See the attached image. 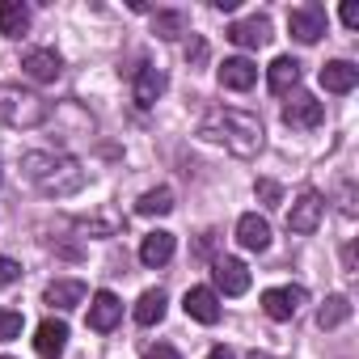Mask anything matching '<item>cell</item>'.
Here are the masks:
<instances>
[{
    "instance_id": "1",
    "label": "cell",
    "mask_w": 359,
    "mask_h": 359,
    "mask_svg": "<svg viewBox=\"0 0 359 359\" xmlns=\"http://www.w3.org/2000/svg\"><path fill=\"white\" fill-rule=\"evenodd\" d=\"M199 140L220 144L224 152L250 161V156L262 152V144H266V127H262V118L250 114V110H237V106H212V110L199 118Z\"/></svg>"
},
{
    "instance_id": "2",
    "label": "cell",
    "mask_w": 359,
    "mask_h": 359,
    "mask_svg": "<svg viewBox=\"0 0 359 359\" xmlns=\"http://www.w3.org/2000/svg\"><path fill=\"white\" fill-rule=\"evenodd\" d=\"M22 169L30 177V187L47 199H68L89 187V169L68 152H26Z\"/></svg>"
},
{
    "instance_id": "3",
    "label": "cell",
    "mask_w": 359,
    "mask_h": 359,
    "mask_svg": "<svg viewBox=\"0 0 359 359\" xmlns=\"http://www.w3.org/2000/svg\"><path fill=\"white\" fill-rule=\"evenodd\" d=\"M47 118H51V106H47L34 89L0 85V127H9V131H30V127H43Z\"/></svg>"
},
{
    "instance_id": "4",
    "label": "cell",
    "mask_w": 359,
    "mask_h": 359,
    "mask_svg": "<svg viewBox=\"0 0 359 359\" xmlns=\"http://www.w3.org/2000/svg\"><path fill=\"white\" fill-rule=\"evenodd\" d=\"M321 216H325V199H321V191L304 187V191L292 199V208H287V233L309 237V233H317Z\"/></svg>"
},
{
    "instance_id": "5",
    "label": "cell",
    "mask_w": 359,
    "mask_h": 359,
    "mask_svg": "<svg viewBox=\"0 0 359 359\" xmlns=\"http://www.w3.org/2000/svg\"><path fill=\"white\" fill-rule=\"evenodd\" d=\"M325 26H330V18H325L321 5H313V0H309V5L287 9V30H292V39L304 43V47L321 43V39H325Z\"/></svg>"
},
{
    "instance_id": "6",
    "label": "cell",
    "mask_w": 359,
    "mask_h": 359,
    "mask_svg": "<svg viewBox=\"0 0 359 359\" xmlns=\"http://www.w3.org/2000/svg\"><path fill=\"white\" fill-rule=\"evenodd\" d=\"M304 300H309V292H304L300 283H279V287H266V292H262V313H266L271 321H292Z\"/></svg>"
},
{
    "instance_id": "7",
    "label": "cell",
    "mask_w": 359,
    "mask_h": 359,
    "mask_svg": "<svg viewBox=\"0 0 359 359\" xmlns=\"http://www.w3.org/2000/svg\"><path fill=\"white\" fill-rule=\"evenodd\" d=\"M283 123L292 131H317L325 123V102H317L313 93H292V102H283Z\"/></svg>"
},
{
    "instance_id": "8",
    "label": "cell",
    "mask_w": 359,
    "mask_h": 359,
    "mask_svg": "<svg viewBox=\"0 0 359 359\" xmlns=\"http://www.w3.org/2000/svg\"><path fill=\"white\" fill-rule=\"evenodd\" d=\"M212 283H216V287H212L216 296H220V292H224V296H245V292H250V266H245L241 258H216V262H212Z\"/></svg>"
},
{
    "instance_id": "9",
    "label": "cell",
    "mask_w": 359,
    "mask_h": 359,
    "mask_svg": "<svg viewBox=\"0 0 359 359\" xmlns=\"http://www.w3.org/2000/svg\"><path fill=\"white\" fill-rule=\"evenodd\" d=\"M22 72H26L30 81H39V85H55L60 72H64V60H60V51H51V47H30V51L22 55Z\"/></svg>"
},
{
    "instance_id": "10",
    "label": "cell",
    "mask_w": 359,
    "mask_h": 359,
    "mask_svg": "<svg viewBox=\"0 0 359 359\" xmlns=\"http://www.w3.org/2000/svg\"><path fill=\"white\" fill-rule=\"evenodd\" d=\"M229 39L237 47H245V51H258V47L271 43V18L266 13H250V18H241V22L229 26Z\"/></svg>"
},
{
    "instance_id": "11",
    "label": "cell",
    "mask_w": 359,
    "mask_h": 359,
    "mask_svg": "<svg viewBox=\"0 0 359 359\" xmlns=\"http://www.w3.org/2000/svg\"><path fill=\"white\" fill-rule=\"evenodd\" d=\"M165 85H169V76H165L161 68L140 64V68H135V76H131V97H135V106H140V110L156 106V97L165 93Z\"/></svg>"
},
{
    "instance_id": "12",
    "label": "cell",
    "mask_w": 359,
    "mask_h": 359,
    "mask_svg": "<svg viewBox=\"0 0 359 359\" xmlns=\"http://www.w3.org/2000/svg\"><path fill=\"white\" fill-rule=\"evenodd\" d=\"M182 309H187V317L191 321H199V325H216L220 321V296L212 292V287H191L187 296H182Z\"/></svg>"
},
{
    "instance_id": "13",
    "label": "cell",
    "mask_w": 359,
    "mask_h": 359,
    "mask_svg": "<svg viewBox=\"0 0 359 359\" xmlns=\"http://www.w3.org/2000/svg\"><path fill=\"white\" fill-rule=\"evenodd\" d=\"M118 321H123V300L114 292H93V300H89V330L110 334Z\"/></svg>"
},
{
    "instance_id": "14",
    "label": "cell",
    "mask_w": 359,
    "mask_h": 359,
    "mask_svg": "<svg viewBox=\"0 0 359 359\" xmlns=\"http://www.w3.org/2000/svg\"><path fill=\"white\" fill-rule=\"evenodd\" d=\"M266 89H271L275 97H292V93L300 89V60L279 55V60L266 68Z\"/></svg>"
},
{
    "instance_id": "15",
    "label": "cell",
    "mask_w": 359,
    "mask_h": 359,
    "mask_svg": "<svg viewBox=\"0 0 359 359\" xmlns=\"http://www.w3.org/2000/svg\"><path fill=\"white\" fill-rule=\"evenodd\" d=\"M34 351H39L43 359H60V355L68 351V325H64L60 317L39 321V330H34Z\"/></svg>"
},
{
    "instance_id": "16",
    "label": "cell",
    "mask_w": 359,
    "mask_h": 359,
    "mask_svg": "<svg viewBox=\"0 0 359 359\" xmlns=\"http://www.w3.org/2000/svg\"><path fill=\"white\" fill-rule=\"evenodd\" d=\"M43 304H51L55 313H68L76 304H85V283L81 279H55L43 287Z\"/></svg>"
},
{
    "instance_id": "17",
    "label": "cell",
    "mask_w": 359,
    "mask_h": 359,
    "mask_svg": "<svg viewBox=\"0 0 359 359\" xmlns=\"http://www.w3.org/2000/svg\"><path fill=\"white\" fill-rule=\"evenodd\" d=\"M237 241H241V250H254V254H262V250L271 245V224H266V216H258V212H245V216L237 220Z\"/></svg>"
},
{
    "instance_id": "18",
    "label": "cell",
    "mask_w": 359,
    "mask_h": 359,
    "mask_svg": "<svg viewBox=\"0 0 359 359\" xmlns=\"http://www.w3.org/2000/svg\"><path fill=\"white\" fill-rule=\"evenodd\" d=\"M173 250H177V237L165 233V229H156V233H148V237L140 241V262L156 271V266H165V262L173 258Z\"/></svg>"
},
{
    "instance_id": "19",
    "label": "cell",
    "mask_w": 359,
    "mask_h": 359,
    "mask_svg": "<svg viewBox=\"0 0 359 359\" xmlns=\"http://www.w3.org/2000/svg\"><path fill=\"white\" fill-rule=\"evenodd\" d=\"M254 81H258V68H254L245 55H233V60L220 64V85H224V89L245 93V89H254Z\"/></svg>"
},
{
    "instance_id": "20",
    "label": "cell",
    "mask_w": 359,
    "mask_h": 359,
    "mask_svg": "<svg viewBox=\"0 0 359 359\" xmlns=\"http://www.w3.org/2000/svg\"><path fill=\"white\" fill-rule=\"evenodd\" d=\"M355 85H359V68L351 60H330L321 68V89L325 93H351Z\"/></svg>"
},
{
    "instance_id": "21",
    "label": "cell",
    "mask_w": 359,
    "mask_h": 359,
    "mask_svg": "<svg viewBox=\"0 0 359 359\" xmlns=\"http://www.w3.org/2000/svg\"><path fill=\"white\" fill-rule=\"evenodd\" d=\"M0 34H5V39L30 34V5H22V0H5V5H0Z\"/></svg>"
},
{
    "instance_id": "22",
    "label": "cell",
    "mask_w": 359,
    "mask_h": 359,
    "mask_svg": "<svg viewBox=\"0 0 359 359\" xmlns=\"http://www.w3.org/2000/svg\"><path fill=\"white\" fill-rule=\"evenodd\" d=\"M165 309H169V296H165L161 287H148V292L135 300L131 317H135V325H156V321L165 317Z\"/></svg>"
},
{
    "instance_id": "23",
    "label": "cell",
    "mask_w": 359,
    "mask_h": 359,
    "mask_svg": "<svg viewBox=\"0 0 359 359\" xmlns=\"http://www.w3.org/2000/svg\"><path fill=\"white\" fill-rule=\"evenodd\" d=\"M342 321H351V296H325V304L317 309V325L338 330Z\"/></svg>"
},
{
    "instance_id": "24",
    "label": "cell",
    "mask_w": 359,
    "mask_h": 359,
    "mask_svg": "<svg viewBox=\"0 0 359 359\" xmlns=\"http://www.w3.org/2000/svg\"><path fill=\"white\" fill-rule=\"evenodd\" d=\"M140 216H169L173 212V191L169 187H156V191H144L140 203H135Z\"/></svg>"
},
{
    "instance_id": "25",
    "label": "cell",
    "mask_w": 359,
    "mask_h": 359,
    "mask_svg": "<svg viewBox=\"0 0 359 359\" xmlns=\"http://www.w3.org/2000/svg\"><path fill=\"white\" fill-rule=\"evenodd\" d=\"M152 30H156V39H177V34H187V18L177 9H156L152 13Z\"/></svg>"
},
{
    "instance_id": "26",
    "label": "cell",
    "mask_w": 359,
    "mask_h": 359,
    "mask_svg": "<svg viewBox=\"0 0 359 359\" xmlns=\"http://www.w3.org/2000/svg\"><path fill=\"white\" fill-rule=\"evenodd\" d=\"M22 338V313L18 309H0V342Z\"/></svg>"
},
{
    "instance_id": "27",
    "label": "cell",
    "mask_w": 359,
    "mask_h": 359,
    "mask_svg": "<svg viewBox=\"0 0 359 359\" xmlns=\"http://www.w3.org/2000/svg\"><path fill=\"white\" fill-rule=\"evenodd\" d=\"M254 195L266 203V208H275L279 199H283V191H279V182H271V177H258V182H254Z\"/></svg>"
},
{
    "instance_id": "28",
    "label": "cell",
    "mask_w": 359,
    "mask_h": 359,
    "mask_svg": "<svg viewBox=\"0 0 359 359\" xmlns=\"http://www.w3.org/2000/svg\"><path fill=\"white\" fill-rule=\"evenodd\" d=\"M18 279H22V266H18L13 258L0 254V287H9V283H18Z\"/></svg>"
},
{
    "instance_id": "29",
    "label": "cell",
    "mask_w": 359,
    "mask_h": 359,
    "mask_svg": "<svg viewBox=\"0 0 359 359\" xmlns=\"http://www.w3.org/2000/svg\"><path fill=\"white\" fill-rule=\"evenodd\" d=\"M203 60H208V43H203V39L195 34V39L187 43V64H191V68H199Z\"/></svg>"
},
{
    "instance_id": "30",
    "label": "cell",
    "mask_w": 359,
    "mask_h": 359,
    "mask_svg": "<svg viewBox=\"0 0 359 359\" xmlns=\"http://www.w3.org/2000/svg\"><path fill=\"white\" fill-rule=\"evenodd\" d=\"M144 359H182V355H177V346H169V342H152V346H144Z\"/></svg>"
},
{
    "instance_id": "31",
    "label": "cell",
    "mask_w": 359,
    "mask_h": 359,
    "mask_svg": "<svg viewBox=\"0 0 359 359\" xmlns=\"http://www.w3.org/2000/svg\"><path fill=\"white\" fill-rule=\"evenodd\" d=\"M338 208H342V216H355V182H342V191H338Z\"/></svg>"
},
{
    "instance_id": "32",
    "label": "cell",
    "mask_w": 359,
    "mask_h": 359,
    "mask_svg": "<svg viewBox=\"0 0 359 359\" xmlns=\"http://www.w3.org/2000/svg\"><path fill=\"white\" fill-rule=\"evenodd\" d=\"M342 26L346 30H359V9L355 5H342Z\"/></svg>"
},
{
    "instance_id": "33",
    "label": "cell",
    "mask_w": 359,
    "mask_h": 359,
    "mask_svg": "<svg viewBox=\"0 0 359 359\" xmlns=\"http://www.w3.org/2000/svg\"><path fill=\"white\" fill-rule=\"evenodd\" d=\"M342 271H346V275H355V245H346V250H342Z\"/></svg>"
},
{
    "instance_id": "34",
    "label": "cell",
    "mask_w": 359,
    "mask_h": 359,
    "mask_svg": "<svg viewBox=\"0 0 359 359\" xmlns=\"http://www.w3.org/2000/svg\"><path fill=\"white\" fill-rule=\"evenodd\" d=\"M208 359H237V355H233L229 346H212V351H208Z\"/></svg>"
},
{
    "instance_id": "35",
    "label": "cell",
    "mask_w": 359,
    "mask_h": 359,
    "mask_svg": "<svg viewBox=\"0 0 359 359\" xmlns=\"http://www.w3.org/2000/svg\"><path fill=\"white\" fill-rule=\"evenodd\" d=\"M245 359H271V355H266V351H250Z\"/></svg>"
},
{
    "instance_id": "36",
    "label": "cell",
    "mask_w": 359,
    "mask_h": 359,
    "mask_svg": "<svg viewBox=\"0 0 359 359\" xmlns=\"http://www.w3.org/2000/svg\"><path fill=\"white\" fill-rule=\"evenodd\" d=\"M0 182H5V165H0Z\"/></svg>"
},
{
    "instance_id": "37",
    "label": "cell",
    "mask_w": 359,
    "mask_h": 359,
    "mask_svg": "<svg viewBox=\"0 0 359 359\" xmlns=\"http://www.w3.org/2000/svg\"><path fill=\"white\" fill-rule=\"evenodd\" d=\"M0 359H9V355H0Z\"/></svg>"
}]
</instances>
